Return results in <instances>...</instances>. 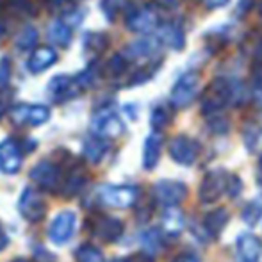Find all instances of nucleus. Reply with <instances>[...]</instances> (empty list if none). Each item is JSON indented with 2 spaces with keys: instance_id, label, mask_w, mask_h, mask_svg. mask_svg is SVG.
I'll use <instances>...</instances> for the list:
<instances>
[{
  "instance_id": "nucleus-1",
  "label": "nucleus",
  "mask_w": 262,
  "mask_h": 262,
  "mask_svg": "<svg viewBox=\"0 0 262 262\" xmlns=\"http://www.w3.org/2000/svg\"><path fill=\"white\" fill-rule=\"evenodd\" d=\"M232 102V82L225 79H214L202 97V113L205 116L220 114L225 105Z\"/></svg>"
},
{
  "instance_id": "nucleus-2",
  "label": "nucleus",
  "mask_w": 262,
  "mask_h": 262,
  "mask_svg": "<svg viewBox=\"0 0 262 262\" xmlns=\"http://www.w3.org/2000/svg\"><path fill=\"white\" fill-rule=\"evenodd\" d=\"M198 90H200V73L191 70L180 75L171 88L173 107H187L196 98Z\"/></svg>"
},
{
  "instance_id": "nucleus-3",
  "label": "nucleus",
  "mask_w": 262,
  "mask_h": 262,
  "mask_svg": "<svg viewBox=\"0 0 262 262\" xmlns=\"http://www.w3.org/2000/svg\"><path fill=\"white\" fill-rule=\"evenodd\" d=\"M91 130L97 138L102 139H114L125 132L123 121L118 118L116 113L111 109H100L93 114L91 120Z\"/></svg>"
},
{
  "instance_id": "nucleus-4",
  "label": "nucleus",
  "mask_w": 262,
  "mask_h": 262,
  "mask_svg": "<svg viewBox=\"0 0 262 262\" xmlns=\"http://www.w3.org/2000/svg\"><path fill=\"white\" fill-rule=\"evenodd\" d=\"M18 210L24 216V220L36 223V221L43 220L47 212V204L43 200L41 193L34 187H25L20 194V200H18Z\"/></svg>"
},
{
  "instance_id": "nucleus-5",
  "label": "nucleus",
  "mask_w": 262,
  "mask_h": 262,
  "mask_svg": "<svg viewBox=\"0 0 262 262\" xmlns=\"http://www.w3.org/2000/svg\"><path fill=\"white\" fill-rule=\"evenodd\" d=\"M11 121L14 125H31L39 127L50 118V109L45 105H31V104H18L9 111Z\"/></svg>"
},
{
  "instance_id": "nucleus-6",
  "label": "nucleus",
  "mask_w": 262,
  "mask_h": 262,
  "mask_svg": "<svg viewBox=\"0 0 262 262\" xmlns=\"http://www.w3.org/2000/svg\"><path fill=\"white\" fill-rule=\"evenodd\" d=\"M228 184V175L221 169H214L209 171L207 175L202 179L200 182V191H198V196L204 204H214L221 198V194L227 191Z\"/></svg>"
},
{
  "instance_id": "nucleus-7",
  "label": "nucleus",
  "mask_w": 262,
  "mask_h": 262,
  "mask_svg": "<svg viewBox=\"0 0 262 262\" xmlns=\"http://www.w3.org/2000/svg\"><path fill=\"white\" fill-rule=\"evenodd\" d=\"M102 204L114 209H128L138 200V189L132 186H104L100 189Z\"/></svg>"
},
{
  "instance_id": "nucleus-8",
  "label": "nucleus",
  "mask_w": 262,
  "mask_h": 262,
  "mask_svg": "<svg viewBox=\"0 0 262 262\" xmlns=\"http://www.w3.org/2000/svg\"><path fill=\"white\" fill-rule=\"evenodd\" d=\"M200 154V145L189 136H177L169 141V156L177 164L191 166L196 162Z\"/></svg>"
},
{
  "instance_id": "nucleus-9",
  "label": "nucleus",
  "mask_w": 262,
  "mask_h": 262,
  "mask_svg": "<svg viewBox=\"0 0 262 262\" xmlns=\"http://www.w3.org/2000/svg\"><path fill=\"white\" fill-rule=\"evenodd\" d=\"M75 225H77V216L73 210H61L57 216L54 217V221L50 223L49 228V237L50 241L55 245H64L75 234Z\"/></svg>"
},
{
  "instance_id": "nucleus-10",
  "label": "nucleus",
  "mask_w": 262,
  "mask_h": 262,
  "mask_svg": "<svg viewBox=\"0 0 262 262\" xmlns=\"http://www.w3.org/2000/svg\"><path fill=\"white\" fill-rule=\"evenodd\" d=\"M154 194L164 207H177L187 196V187L179 180H159L154 186Z\"/></svg>"
},
{
  "instance_id": "nucleus-11",
  "label": "nucleus",
  "mask_w": 262,
  "mask_h": 262,
  "mask_svg": "<svg viewBox=\"0 0 262 262\" xmlns=\"http://www.w3.org/2000/svg\"><path fill=\"white\" fill-rule=\"evenodd\" d=\"M31 179L34 180L41 189L55 191V189H59V186H61L62 173L57 164L49 162V161H43L31 169Z\"/></svg>"
},
{
  "instance_id": "nucleus-12",
  "label": "nucleus",
  "mask_w": 262,
  "mask_h": 262,
  "mask_svg": "<svg viewBox=\"0 0 262 262\" xmlns=\"http://www.w3.org/2000/svg\"><path fill=\"white\" fill-rule=\"evenodd\" d=\"M125 24L134 32H150L159 25V16L152 7H132L125 16Z\"/></svg>"
},
{
  "instance_id": "nucleus-13",
  "label": "nucleus",
  "mask_w": 262,
  "mask_h": 262,
  "mask_svg": "<svg viewBox=\"0 0 262 262\" xmlns=\"http://www.w3.org/2000/svg\"><path fill=\"white\" fill-rule=\"evenodd\" d=\"M262 253L260 239L253 234H241L235 241V259L237 262H259Z\"/></svg>"
},
{
  "instance_id": "nucleus-14",
  "label": "nucleus",
  "mask_w": 262,
  "mask_h": 262,
  "mask_svg": "<svg viewBox=\"0 0 262 262\" xmlns=\"http://www.w3.org/2000/svg\"><path fill=\"white\" fill-rule=\"evenodd\" d=\"M21 168V150L14 139L0 143V169L7 175H14Z\"/></svg>"
},
{
  "instance_id": "nucleus-15",
  "label": "nucleus",
  "mask_w": 262,
  "mask_h": 262,
  "mask_svg": "<svg viewBox=\"0 0 262 262\" xmlns=\"http://www.w3.org/2000/svg\"><path fill=\"white\" fill-rule=\"evenodd\" d=\"M77 93H79V90H77L73 77H68L64 73L55 75L49 82V95L55 104H61V102L68 100V98H73Z\"/></svg>"
},
{
  "instance_id": "nucleus-16",
  "label": "nucleus",
  "mask_w": 262,
  "mask_h": 262,
  "mask_svg": "<svg viewBox=\"0 0 262 262\" xmlns=\"http://www.w3.org/2000/svg\"><path fill=\"white\" fill-rule=\"evenodd\" d=\"M184 214L179 207H166L161 217V230L166 237L175 239L182 234Z\"/></svg>"
},
{
  "instance_id": "nucleus-17",
  "label": "nucleus",
  "mask_w": 262,
  "mask_h": 262,
  "mask_svg": "<svg viewBox=\"0 0 262 262\" xmlns=\"http://www.w3.org/2000/svg\"><path fill=\"white\" fill-rule=\"evenodd\" d=\"M95 234H97L102 241L114 243L123 234V223H121L120 220H116V217L102 216V217H98L97 223H95Z\"/></svg>"
},
{
  "instance_id": "nucleus-18",
  "label": "nucleus",
  "mask_w": 262,
  "mask_h": 262,
  "mask_svg": "<svg viewBox=\"0 0 262 262\" xmlns=\"http://www.w3.org/2000/svg\"><path fill=\"white\" fill-rule=\"evenodd\" d=\"M57 61V52L52 49V47L45 45V47H39L36 49L32 55L29 57V62H27V68L31 73H41L45 72L47 68L54 64Z\"/></svg>"
},
{
  "instance_id": "nucleus-19",
  "label": "nucleus",
  "mask_w": 262,
  "mask_h": 262,
  "mask_svg": "<svg viewBox=\"0 0 262 262\" xmlns=\"http://www.w3.org/2000/svg\"><path fill=\"white\" fill-rule=\"evenodd\" d=\"M161 152H162L161 132H152L145 139V146H143V168L145 169L156 168L159 159H161Z\"/></svg>"
},
{
  "instance_id": "nucleus-20",
  "label": "nucleus",
  "mask_w": 262,
  "mask_h": 262,
  "mask_svg": "<svg viewBox=\"0 0 262 262\" xmlns=\"http://www.w3.org/2000/svg\"><path fill=\"white\" fill-rule=\"evenodd\" d=\"M159 41L168 45L171 50H182L186 45V34L179 24H166L159 29Z\"/></svg>"
},
{
  "instance_id": "nucleus-21",
  "label": "nucleus",
  "mask_w": 262,
  "mask_h": 262,
  "mask_svg": "<svg viewBox=\"0 0 262 262\" xmlns=\"http://www.w3.org/2000/svg\"><path fill=\"white\" fill-rule=\"evenodd\" d=\"M228 223V210L225 207H217L205 214L204 217V230L209 237H217L223 232Z\"/></svg>"
},
{
  "instance_id": "nucleus-22",
  "label": "nucleus",
  "mask_w": 262,
  "mask_h": 262,
  "mask_svg": "<svg viewBox=\"0 0 262 262\" xmlns=\"http://www.w3.org/2000/svg\"><path fill=\"white\" fill-rule=\"evenodd\" d=\"M159 39H154V38H143V39H138V41L130 43V45L125 49V57L127 59H145V57H150L157 52L159 49Z\"/></svg>"
},
{
  "instance_id": "nucleus-23",
  "label": "nucleus",
  "mask_w": 262,
  "mask_h": 262,
  "mask_svg": "<svg viewBox=\"0 0 262 262\" xmlns=\"http://www.w3.org/2000/svg\"><path fill=\"white\" fill-rule=\"evenodd\" d=\"M47 38L54 43V45L61 47V49H66L72 43V29L70 25H66L62 20H54L52 24L47 29Z\"/></svg>"
},
{
  "instance_id": "nucleus-24",
  "label": "nucleus",
  "mask_w": 262,
  "mask_h": 262,
  "mask_svg": "<svg viewBox=\"0 0 262 262\" xmlns=\"http://www.w3.org/2000/svg\"><path fill=\"white\" fill-rule=\"evenodd\" d=\"M105 152H107L105 139L93 136V138H88L86 141H84V157L90 162H93V164L100 162L102 157L105 156Z\"/></svg>"
},
{
  "instance_id": "nucleus-25",
  "label": "nucleus",
  "mask_w": 262,
  "mask_h": 262,
  "mask_svg": "<svg viewBox=\"0 0 262 262\" xmlns=\"http://www.w3.org/2000/svg\"><path fill=\"white\" fill-rule=\"evenodd\" d=\"M109 45V36L105 32H86L82 39V49L86 54H100Z\"/></svg>"
},
{
  "instance_id": "nucleus-26",
  "label": "nucleus",
  "mask_w": 262,
  "mask_h": 262,
  "mask_svg": "<svg viewBox=\"0 0 262 262\" xmlns=\"http://www.w3.org/2000/svg\"><path fill=\"white\" fill-rule=\"evenodd\" d=\"M97 79H98V64L97 62H91L88 68H84L80 73H77L75 77H73V80H75V86L77 90H90V88H93L95 84H97Z\"/></svg>"
},
{
  "instance_id": "nucleus-27",
  "label": "nucleus",
  "mask_w": 262,
  "mask_h": 262,
  "mask_svg": "<svg viewBox=\"0 0 262 262\" xmlns=\"http://www.w3.org/2000/svg\"><path fill=\"white\" fill-rule=\"evenodd\" d=\"M38 31H36L32 25H25L24 29H21L20 32H18L16 39H14V43H16V47L20 50H31L36 47V43H38Z\"/></svg>"
},
{
  "instance_id": "nucleus-28",
  "label": "nucleus",
  "mask_w": 262,
  "mask_h": 262,
  "mask_svg": "<svg viewBox=\"0 0 262 262\" xmlns=\"http://www.w3.org/2000/svg\"><path fill=\"white\" fill-rule=\"evenodd\" d=\"M171 118H173V113L169 107L157 105V107H154L152 114H150V125H152V128H156V130H162V128L171 123Z\"/></svg>"
},
{
  "instance_id": "nucleus-29",
  "label": "nucleus",
  "mask_w": 262,
  "mask_h": 262,
  "mask_svg": "<svg viewBox=\"0 0 262 262\" xmlns=\"http://www.w3.org/2000/svg\"><path fill=\"white\" fill-rule=\"evenodd\" d=\"M84 184H86V177H84V173L80 171L79 168L72 169V173H70L68 180L64 182V194H68V196H73V194H77L80 189L84 187Z\"/></svg>"
},
{
  "instance_id": "nucleus-30",
  "label": "nucleus",
  "mask_w": 262,
  "mask_h": 262,
  "mask_svg": "<svg viewBox=\"0 0 262 262\" xmlns=\"http://www.w3.org/2000/svg\"><path fill=\"white\" fill-rule=\"evenodd\" d=\"M141 245L143 248H145L146 253H150V255H154L156 252L161 250V232L156 230V228H150V230H145L141 235Z\"/></svg>"
},
{
  "instance_id": "nucleus-31",
  "label": "nucleus",
  "mask_w": 262,
  "mask_h": 262,
  "mask_svg": "<svg viewBox=\"0 0 262 262\" xmlns=\"http://www.w3.org/2000/svg\"><path fill=\"white\" fill-rule=\"evenodd\" d=\"M241 217H243V221H245L246 225H250V227L257 225L260 221V217H262V204L259 200L248 202V204L245 205V209H243Z\"/></svg>"
},
{
  "instance_id": "nucleus-32",
  "label": "nucleus",
  "mask_w": 262,
  "mask_h": 262,
  "mask_svg": "<svg viewBox=\"0 0 262 262\" xmlns=\"http://www.w3.org/2000/svg\"><path fill=\"white\" fill-rule=\"evenodd\" d=\"M77 262H105L104 253L91 245H84L77 250Z\"/></svg>"
},
{
  "instance_id": "nucleus-33",
  "label": "nucleus",
  "mask_w": 262,
  "mask_h": 262,
  "mask_svg": "<svg viewBox=\"0 0 262 262\" xmlns=\"http://www.w3.org/2000/svg\"><path fill=\"white\" fill-rule=\"evenodd\" d=\"M125 6H127V0H102V4H100L102 11H104L105 18L109 21H113L114 18H116V14L120 13Z\"/></svg>"
},
{
  "instance_id": "nucleus-34",
  "label": "nucleus",
  "mask_w": 262,
  "mask_h": 262,
  "mask_svg": "<svg viewBox=\"0 0 262 262\" xmlns=\"http://www.w3.org/2000/svg\"><path fill=\"white\" fill-rule=\"evenodd\" d=\"M127 68V57L123 54H116L107 62V73L109 75H121Z\"/></svg>"
},
{
  "instance_id": "nucleus-35",
  "label": "nucleus",
  "mask_w": 262,
  "mask_h": 262,
  "mask_svg": "<svg viewBox=\"0 0 262 262\" xmlns=\"http://www.w3.org/2000/svg\"><path fill=\"white\" fill-rule=\"evenodd\" d=\"M252 97H253V102H255V104L262 109V68L257 70L255 77H253Z\"/></svg>"
},
{
  "instance_id": "nucleus-36",
  "label": "nucleus",
  "mask_w": 262,
  "mask_h": 262,
  "mask_svg": "<svg viewBox=\"0 0 262 262\" xmlns=\"http://www.w3.org/2000/svg\"><path fill=\"white\" fill-rule=\"evenodd\" d=\"M209 125L216 134H225L228 130V121L225 116L221 114H214V116H209Z\"/></svg>"
},
{
  "instance_id": "nucleus-37",
  "label": "nucleus",
  "mask_w": 262,
  "mask_h": 262,
  "mask_svg": "<svg viewBox=\"0 0 262 262\" xmlns=\"http://www.w3.org/2000/svg\"><path fill=\"white\" fill-rule=\"evenodd\" d=\"M11 79V61L7 57L0 59V90H6Z\"/></svg>"
},
{
  "instance_id": "nucleus-38",
  "label": "nucleus",
  "mask_w": 262,
  "mask_h": 262,
  "mask_svg": "<svg viewBox=\"0 0 262 262\" xmlns=\"http://www.w3.org/2000/svg\"><path fill=\"white\" fill-rule=\"evenodd\" d=\"M243 191V182L237 175H228V184H227V193L232 198H237Z\"/></svg>"
},
{
  "instance_id": "nucleus-39",
  "label": "nucleus",
  "mask_w": 262,
  "mask_h": 262,
  "mask_svg": "<svg viewBox=\"0 0 262 262\" xmlns=\"http://www.w3.org/2000/svg\"><path fill=\"white\" fill-rule=\"evenodd\" d=\"M11 100H13V91L11 90H0V118L11 111Z\"/></svg>"
},
{
  "instance_id": "nucleus-40",
  "label": "nucleus",
  "mask_w": 262,
  "mask_h": 262,
  "mask_svg": "<svg viewBox=\"0 0 262 262\" xmlns=\"http://www.w3.org/2000/svg\"><path fill=\"white\" fill-rule=\"evenodd\" d=\"M123 262H156L154 260V257L150 255V253L146 252H139V253H134V255L127 257Z\"/></svg>"
},
{
  "instance_id": "nucleus-41",
  "label": "nucleus",
  "mask_w": 262,
  "mask_h": 262,
  "mask_svg": "<svg viewBox=\"0 0 262 262\" xmlns=\"http://www.w3.org/2000/svg\"><path fill=\"white\" fill-rule=\"evenodd\" d=\"M171 262H200V259H198V255H194L193 252H182L173 257Z\"/></svg>"
},
{
  "instance_id": "nucleus-42",
  "label": "nucleus",
  "mask_w": 262,
  "mask_h": 262,
  "mask_svg": "<svg viewBox=\"0 0 262 262\" xmlns=\"http://www.w3.org/2000/svg\"><path fill=\"white\" fill-rule=\"evenodd\" d=\"M66 4H68V0H45V6L49 11H59L66 7Z\"/></svg>"
},
{
  "instance_id": "nucleus-43",
  "label": "nucleus",
  "mask_w": 262,
  "mask_h": 262,
  "mask_svg": "<svg viewBox=\"0 0 262 262\" xmlns=\"http://www.w3.org/2000/svg\"><path fill=\"white\" fill-rule=\"evenodd\" d=\"M228 0H205V6L209 7V9H216V7H223L227 6Z\"/></svg>"
},
{
  "instance_id": "nucleus-44",
  "label": "nucleus",
  "mask_w": 262,
  "mask_h": 262,
  "mask_svg": "<svg viewBox=\"0 0 262 262\" xmlns=\"http://www.w3.org/2000/svg\"><path fill=\"white\" fill-rule=\"evenodd\" d=\"M161 7H164V9H171V7L177 6V0H156Z\"/></svg>"
},
{
  "instance_id": "nucleus-45",
  "label": "nucleus",
  "mask_w": 262,
  "mask_h": 262,
  "mask_svg": "<svg viewBox=\"0 0 262 262\" xmlns=\"http://www.w3.org/2000/svg\"><path fill=\"white\" fill-rule=\"evenodd\" d=\"M252 2L253 0H241V4H239V7H237V11L239 13H246V11L252 7Z\"/></svg>"
},
{
  "instance_id": "nucleus-46",
  "label": "nucleus",
  "mask_w": 262,
  "mask_h": 262,
  "mask_svg": "<svg viewBox=\"0 0 262 262\" xmlns=\"http://www.w3.org/2000/svg\"><path fill=\"white\" fill-rule=\"evenodd\" d=\"M7 246V235L4 234V230L0 228V250H4Z\"/></svg>"
},
{
  "instance_id": "nucleus-47",
  "label": "nucleus",
  "mask_w": 262,
  "mask_h": 262,
  "mask_svg": "<svg viewBox=\"0 0 262 262\" xmlns=\"http://www.w3.org/2000/svg\"><path fill=\"white\" fill-rule=\"evenodd\" d=\"M13 262H29V260H25V259H14Z\"/></svg>"
},
{
  "instance_id": "nucleus-48",
  "label": "nucleus",
  "mask_w": 262,
  "mask_h": 262,
  "mask_svg": "<svg viewBox=\"0 0 262 262\" xmlns=\"http://www.w3.org/2000/svg\"><path fill=\"white\" fill-rule=\"evenodd\" d=\"M259 186H260V189H262V175H259Z\"/></svg>"
},
{
  "instance_id": "nucleus-49",
  "label": "nucleus",
  "mask_w": 262,
  "mask_h": 262,
  "mask_svg": "<svg viewBox=\"0 0 262 262\" xmlns=\"http://www.w3.org/2000/svg\"><path fill=\"white\" fill-rule=\"evenodd\" d=\"M260 16H262V6H260Z\"/></svg>"
}]
</instances>
